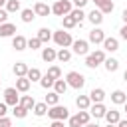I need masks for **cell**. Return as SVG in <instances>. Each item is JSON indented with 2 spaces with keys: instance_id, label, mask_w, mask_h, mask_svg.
Returning a JSON list of instances; mask_svg holds the SVG:
<instances>
[{
  "instance_id": "9a60e30c",
  "label": "cell",
  "mask_w": 127,
  "mask_h": 127,
  "mask_svg": "<svg viewBox=\"0 0 127 127\" xmlns=\"http://www.w3.org/2000/svg\"><path fill=\"white\" fill-rule=\"evenodd\" d=\"M28 69H30V67H28L24 62H16L14 67H12V71H14L16 77H26V75H28Z\"/></svg>"
},
{
  "instance_id": "8fae6325",
  "label": "cell",
  "mask_w": 127,
  "mask_h": 127,
  "mask_svg": "<svg viewBox=\"0 0 127 127\" xmlns=\"http://www.w3.org/2000/svg\"><path fill=\"white\" fill-rule=\"evenodd\" d=\"M87 20L93 24V28H97V26L103 22V14H101V10H99V8H93V10L87 14Z\"/></svg>"
},
{
  "instance_id": "44dd1931",
  "label": "cell",
  "mask_w": 127,
  "mask_h": 127,
  "mask_svg": "<svg viewBox=\"0 0 127 127\" xmlns=\"http://www.w3.org/2000/svg\"><path fill=\"white\" fill-rule=\"evenodd\" d=\"M105 119H107V123H109V125H117V123L121 121V113H119L117 109H111V111H107V113H105Z\"/></svg>"
},
{
  "instance_id": "603a6c76",
  "label": "cell",
  "mask_w": 127,
  "mask_h": 127,
  "mask_svg": "<svg viewBox=\"0 0 127 127\" xmlns=\"http://www.w3.org/2000/svg\"><path fill=\"white\" fill-rule=\"evenodd\" d=\"M20 105H22V107H26L28 111H32V109H34V105H36V101H34V97H32V95H20Z\"/></svg>"
},
{
  "instance_id": "52a82bcc",
  "label": "cell",
  "mask_w": 127,
  "mask_h": 127,
  "mask_svg": "<svg viewBox=\"0 0 127 127\" xmlns=\"http://www.w3.org/2000/svg\"><path fill=\"white\" fill-rule=\"evenodd\" d=\"M71 48H73V54H77V56H87L89 54V42L87 40H73Z\"/></svg>"
},
{
  "instance_id": "484cf974",
  "label": "cell",
  "mask_w": 127,
  "mask_h": 127,
  "mask_svg": "<svg viewBox=\"0 0 127 127\" xmlns=\"http://www.w3.org/2000/svg\"><path fill=\"white\" fill-rule=\"evenodd\" d=\"M44 101H46V105H48V107H54V105H60V103H58V101H60V95H58L56 91H50V93L46 95V99H44Z\"/></svg>"
},
{
  "instance_id": "2e32d148",
  "label": "cell",
  "mask_w": 127,
  "mask_h": 127,
  "mask_svg": "<svg viewBox=\"0 0 127 127\" xmlns=\"http://www.w3.org/2000/svg\"><path fill=\"white\" fill-rule=\"evenodd\" d=\"M75 105L79 107V111H87V109L91 107L89 95H77V97H75Z\"/></svg>"
},
{
  "instance_id": "ee69618b",
  "label": "cell",
  "mask_w": 127,
  "mask_h": 127,
  "mask_svg": "<svg viewBox=\"0 0 127 127\" xmlns=\"http://www.w3.org/2000/svg\"><path fill=\"white\" fill-rule=\"evenodd\" d=\"M6 113H8V105L2 101V103H0V117H6Z\"/></svg>"
},
{
  "instance_id": "4316f807",
  "label": "cell",
  "mask_w": 127,
  "mask_h": 127,
  "mask_svg": "<svg viewBox=\"0 0 127 127\" xmlns=\"http://www.w3.org/2000/svg\"><path fill=\"white\" fill-rule=\"evenodd\" d=\"M48 109H50V107L46 105V101L36 103V105H34V115H36V117H44V115L48 113Z\"/></svg>"
},
{
  "instance_id": "ffe728a7",
  "label": "cell",
  "mask_w": 127,
  "mask_h": 127,
  "mask_svg": "<svg viewBox=\"0 0 127 127\" xmlns=\"http://www.w3.org/2000/svg\"><path fill=\"white\" fill-rule=\"evenodd\" d=\"M30 85H32V81H30L28 77H18V79H16V89H18L20 93H26V91L30 89Z\"/></svg>"
},
{
  "instance_id": "b9f144b4",
  "label": "cell",
  "mask_w": 127,
  "mask_h": 127,
  "mask_svg": "<svg viewBox=\"0 0 127 127\" xmlns=\"http://www.w3.org/2000/svg\"><path fill=\"white\" fill-rule=\"evenodd\" d=\"M8 22V12L6 8H0V24H6Z\"/></svg>"
},
{
  "instance_id": "7402d4cb",
  "label": "cell",
  "mask_w": 127,
  "mask_h": 127,
  "mask_svg": "<svg viewBox=\"0 0 127 127\" xmlns=\"http://www.w3.org/2000/svg\"><path fill=\"white\" fill-rule=\"evenodd\" d=\"M67 81L65 79H56V83H54V91L58 93V95H64L65 91H67Z\"/></svg>"
},
{
  "instance_id": "7bdbcfd3",
  "label": "cell",
  "mask_w": 127,
  "mask_h": 127,
  "mask_svg": "<svg viewBox=\"0 0 127 127\" xmlns=\"http://www.w3.org/2000/svg\"><path fill=\"white\" fill-rule=\"evenodd\" d=\"M87 2H89V0H71V4H73L75 8H81V10H83V6H85Z\"/></svg>"
},
{
  "instance_id": "ab89813d",
  "label": "cell",
  "mask_w": 127,
  "mask_h": 127,
  "mask_svg": "<svg viewBox=\"0 0 127 127\" xmlns=\"http://www.w3.org/2000/svg\"><path fill=\"white\" fill-rule=\"evenodd\" d=\"M67 127H81V121H79V117H77V115H71V117L67 119Z\"/></svg>"
},
{
  "instance_id": "d6a6232c",
  "label": "cell",
  "mask_w": 127,
  "mask_h": 127,
  "mask_svg": "<svg viewBox=\"0 0 127 127\" xmlns=\"http://www.w3.org/2000/svg\"><path fill=\"white\" fill-rule=\"evenodd\" d=\"M4 8H6L8 14H12V12H20V0H8Z\"/></svg>"
},
{
  "instance_id": "db71d44e",
  "label": "cell",
  "mask_w": 127,
  "mask_h": 127,
  "mask_svg": "<svg viewBox=\"0 0 127 127\" xmlns=\"http://www.w3.org/2000/svg\"><path fill=\"white\" fill-rule=\"evenodd\" d=\"M125 111H127V101H125Z\"/></svg>"
},
{
  "instance_id": "1f68e13d",
  "label": "cell",
  "mask_w": 127,
  "mask_h": 127,
  "mask_svg": "<svg viewBox=\"0 0 127 127\" xmlns=\"http://www.w3.org/2000/svg\"><path fill=\"white\" fill-rule=\"evenodd\" d=\"M12 113H14V117H18V119H24V117L28 115V109H26V107H22V105L18 103V105H14V107H12Z\"/></svg>"
},
{
  "instance_id": "ac0fdd59",
  "label": "cell",
  "mask_w": 127,
  "mask_h": 127,
  "mask_svg": "<svg viewBox=\"0 0 127 127\" xmlns=\"http://www.w3.org/2000/svg\"><path fill=\"white\" fill-rule=\"evenodd\" d=\"M89 99H91V103H103V99H105V91H103L101 87H95V89H91Z\"/></svg>"
},
{
  "instance_id": "74e56055",
  "label": "cell",
  "mask_w": 127,
  "mask_h": 127,
  "mask_svg": "<svg viewBox=\"0 0 127 127\" xmlns=\"http://www.w3.org/2000/svg\"><path fill=\"white\" fill-rule=\"evenodd\" d=\"M28 48H30V50H40V48H42L40 38H38V36H36V38H30V40H28Z\"/></svg>"
},
{
  "instance_id": "5b68a950",
  "label": "cell",
  "mask_w": 127,
  "mask_h": 127,
  "mask_svg": "<svg viewBox=\"0 0 127 127\" xmlns=\"http://www.w3.org/2000/svg\"><path fill=\"white\" fill-rule=\"evenodd\" d=\"M65 81H67V85L73 87V89H81V87L85 85V77H83V73H79V71H69V73L65 75Z\"/></svg>"
},
{
  "instance_id": "9c48e42d",
  "label": "cell",
  "mask_w": 127,
  "mask_h": 127,
  "mask_svg": "<svg viewBox=\"0 0 127 127\" xmlns=\"http://www.w3.org/2000/svg\"><path fill=\"white\" fill-rule=\"evenodd\" d=\"M16 32H18V30H16V26H14L12 22L0 24V38H10V36L14 38V36H16Z\"/></svg>"
},
{
  "instance_id": "f6af8a7d",
  "label": "cell",
  "mask_w": 127,
  "mask_h": 127,
  "mask_svg": "<svg viewBox=\"0 0 127 127\" xmlns=\"http://www.w3.org/2000/svg\"><path fill=\"white\" fill-rule=\"evenodd\" d=\"M119 36H121V40H125V42H127V24L119 30Z\"/></svg>"
},
{
  "instance_id": "f1b7e54d",
  "label": "cell",
  "mask_w": 127,
  "mask_h": 127,
  "mask_svg": "<svg viewBox=\"0 0 127 127\" xmlns=\"http://www.w3.org/2000/svg\"><path fill=\"white\" fill-rule=\"evenodd\" d=\"M69 16H71V18H73V20H75L77 24H81V22H83V18H87V14H85V12L81 10V8H73Z\"/></svg>"
},
{
  "instance_id": "60d3db41",
  "label": "cell",
  "mask_w": 127,
  "mask_h": 127,
  "mask_svg": "<svg viewBox=\"0 0 127 127\" xmlns=\"http://www.w3.org/2000/svg\"><path fill=\"white\" fill-rule=\"evenodd\" d=\"M0 127H12V119L10 117H0Z\"/></svg>"
},
{
  "instance_id": "9f6ffc18",
  "label": "cell",
  "mask_w": 127,
  "mask_h": 127,
  "mask_svg": "<svg viewBox=\"0 0 127 127\" xmlns=\"http://www.w3.org/2000/svg\"><path fill=\"white\" fill-rule=\"evenodd\" d=\"M0 81H2V73H0Z\"/></svg>"
},
{
  "instance_id": "ba28073f",
  "label": "cell",
  "mask_w": 127,
  "mask_h": 127,
  "mask_svg": "<svg viewBox=\"0 0 127 127\" xmlns=\"http://www.w3.org/2000/svg\"><path fill=\"white\" fill-rule=\"evenodd\" d=\"M87 111H89L91 117H95V119H101V117H105V113H107V109H105L103 103H91V107H89Z\"/></svg>"
},
{
  "instance_id": "5bb4252c",
  "label": "cell",
  "mask_w": 127,
  "mask_h": 127,
  "mask_svg": "<svg viewBox=\"0 0 127 127\" xmlns=\"http://www.w3.org/2000/svg\"><path fill=\"white\" fill-rule=\"evenodd\" d=\"M42 60L46 64H52L54 60H58V52L54 48H42Z\"/></svg>"
},
{
  "instance_id": "f5cc1de1",
  "label": "cell",
  "mask_w": 127,
  "mask_h": 127,
  "mask_svg": "<svg viewBox=\"0 0 127 127\" xmlns=\"http://www.w3.org/2000/svg\"><path fill=\"white\" fill-rule=\"evenodd\" d=\"M6 2H8V0H0V8H2V6H6Z\"/></svg>"
},
{
  "instance_id": "e575fe53",
  "label": "cell",
  "mask_w": 127,
  "mask_h": 127,
  "mask_svg": "<svg viewBox=\"0 0 127 127\" xmlns=\"http://www.w3.org/2000/svg\"><path fill=\"white\" fill-rule=\"evenodd\" d=\"M48 75H50L52 79H62V69H60L58 65H50V67H48Z\"/></svg>"
},
{
  "instance_id": "11a10c76",
  "label": "cell",
  "mask_w": 127,
  "mask_h": 127,
  "mask_svg": "<svg viewBox=\"0 0 127 127\" xmlns=\"http://www.w3.org/2000/svg\"><path fill=\"white\" fill-rule=\"evenodd\" d=\"M107 127H117V125H107Z\"/></svg>"
},
{
  "instance_id": "bcb514c9",
  "label": "cell",
  "mask_w": 127,
  "mask_h": 127,
  "mask_svg": "<svg viewBox=\"0 0 127 127\" xmlns=\"http://www.w3.org/2000/svg\"><path fill=\"white\" fill-rule=\"evenodd\" d=\"M50 127H65V125H64V121H52Z\"/></svg>"
},
{
  "instance_id": "277c9868",
  "label": "cell",
  "mask_w": 127,
  "mask_h": 127,
  "mask_svg": "<svg viewBox=\"0 0 127 127\" xmlns=\"http://www.w3.org/2000/svg\"><path fill=\"white\" fill-rule=\"evenodd\" d=\"M54 42H56L60 48H69V46L73 44V38H71L69 32H65V30L62 28V30L54 32Z\"/></svg>"
},
{
  "instance_id": "f907efd6",
  "label": "cell",
  "mask_w": 127,
  "mask_h": 127,
  "mask_svg": "<svg viewBox=\"0 0 127 127\" xmlns=\"http://www.w3.org/2000/svg\"><path fill=\"white\" fill-rule=\"evenodd\" d=\"M83 127H99L97 123H87V125H83Z\"/></svg>"
},
{
  "instance_id": "30bf717a",
  "label": "cell",
  "mask_w": 127,
  "mask_h": 127,
  "mask_svg": "<svg viewBox=\"0 0 127 127\" xmlns=\"http://www.w3.org/2000/svg\"><path fill=\"white\" fill-rule=\"evenodd\" d=\"M12 48H14L16 52H22V50L28 48V40H26L22 34H16V36L12 38Z\"/></svg>"
},
{
  "instance_id": "8992f818",
  "label": "cell",
  "mask_w": 127,
  "mask_h": 127,
  "mask_svg": "<svg viewBox=\"0 0 127 127\" xmlns=\"http://www.w3.org/2000/svg\"><path fill=\"white\" fill-rule=\"evenodd\" d=\"M18 93H20V91H18L16 87H6V89H4V103H6V105H12V107L18 105V103H20V95H18Z\"/></svg>"
},
{
  "instance_id": "8d00e7d4",
  "label": "cell",
  "mask_w": 127,
  "mask_h": 127,
  "mask_svg": "<svg viewBox=\"0 0 127 127\" xmlns=\"http://www.w3.org/2000/svg\"><path fill=\"white\" fill-rule=\"evenodd\" d=\"M113 8H115V4L111 2V0H107V2H103L101 6H99V10H101V14L105 16V14H111L113 12Z\"/></svg>"
},
{
  "instance_id": "f35d334b",
  "label": "cell",
  "mask_w": 127,
  "mask_h": 127,
  "mask_svg": "<svg viewBox=\"0 0 127 127\" xmlns=\"http://www.w3.org/2000/svg\"><path fill=\"white\" fill-rule=\"evenodd\" d=\"M77 117H79L81 125H87V123H89V117H91V113H89V111H79V113H77Z\"/></svg>"
},
{
  "instance_id": "83f0119b",
  "label": "cell",
  "mask_w": 127,
  "mask_h": 127,
  "mask_svg": "<svg viewBox=\"0 0 127 127\" xmlns=\"http://www.w3.org/2000/svg\"><path fill=\"white\" fill-rule=\"evenodd\" d=\"M20 14H22V22H26V24H30V22L36 18V12H34L32 8H24Z\"/></svg>"
},
{
  "instance_id": "7a4b0ae2",
  "label": "cell",
  "mask_w": 127,
  "mask_h": 127,
  "mask_svg": "<svg viewBox=\"0 0 127 127\" xmlns=\"http://www.w3.org/2000/svg\"><path fill=\"white\" fill-rule=\"evenodd\" d=\"M48 117L52 121H65V119H69V109L64 105H54L48 109Z\"/></svg>"
},
{
  "instance_id": "d6986e66",
  "label": "cell",
  "mask_w": 127,
  "mask_h": 127,
  "mask_svg": "<svg viewBox=\"0 0 127 127\" xmlns=\"http://www.w3.org/2000/svg\"><path fill=\"white\" fill-rule=\"evenodd\" d=\"M111 101H113L115 105H125V101H127V95H125V91H121V89H115V91L111 93Z\"/></svg>"
},
{
  "instance_id": "7c38bea8",
  "label": "cell",
  "mask_w": 127,
  "mask_h": 127,
  "mask_svg": "<svg viewBox=\"0 0 127 127\" xmlns=\"http://www.w3.org/2000/svg\"><path fill=\"white\" fill-rule=\"evenodd\" d=\"M105 38H107V36L103 34L101 28H93V30L89 32V42H91V44H103Z\"/></svg>"
},
{
  "instance_id": "7dc6e473",
  "label": "cell",
  "mask_w": 127,
  "mask_h": 127,
  "mask_svg": "<svg viewBox=\"0 0 127 127\" xmlns=\"http://www.w3.org/2000/svg\"><path fill=\"white\" fill-rule=\"evenodd\" d=\"M121 20H123V22H125V24H127V8H125V10H123V12H121Z\"/></svg>"
},
{
  "instance_id": "cb8c5ba5",
  "label": "cell",
  "mask_w": 127,
  "mask_h": 127,
  "mask_svg": "<svg viewBox=\"0 0 127 127\" xmlns=\"http://www.w3.org/2000/svg\"><path fill=\"white\" fill-rule=\"evenodd\" d=\"M38 38H40L42 44H48L54 36H52V30H48V28H40V30H38Z\"/></svg>"
},
{
  "instance_id": "f546056e",
  "label": "cell",
  "mask_w": 127,
  "mask_h": 127,
  "mask_svg": "<svg viewBox=\"0 0 127 127\" xmlns=\"http://www.w3.org/2000/svg\"><path fill=\"white\" fill-rule=\"evenodd\" d=\"M58 60H60L62 64H67V62L71 60V52H69L67 48H60V52H58Z\"/></svg>"
},
{
  "instance_id": "836d02e7",
  "label": "cell",
  "mask_w": 127,
  "mask_h": 127,
  "mask_svg": "<svg viewBox=\"0 0 127 127\" xmlns=\"http://www.w3.org/2000/svg\"><path fill=\"white\" fill-rule=\"evenodd\" d=\"M62 26H64L65 30H71V28H75V26H77V22L67 14V16H64V18H62Z\"/></svg>"
},
{
  "instance_id": "4dcf8cb0",
  "label": "cell",
  "mask_w": 127,
  "mask_h": 127,
  "mask_svg": "<svg viewBox=\"0 0 127 127\" xmlns=\"http://www.w3.org/2000/svg\"><path fill=\"white\" fill-rule=\"evenodd\" d=\"M26 77H28L30 81H40V79H42V71H40L38 67H30V69H28V75H26Z\"/></svg>"
},
{
  "instance_id": "c3c4849f",
  "label": "cell",
  "mask_w": 127,
  "mask_h": 127,
  "mask_svg": "<svg viewBox=\"0 0 127 127\" xmlns=\"http://www.w3.org/2000/svg\"><path fill=\"white\" fill-rule=\"evenodd\" d=\"M117 127H127V119H121V121L117 123Z\"/></svg>"
},
{
  "instance_id": "816d5d0a",
  "label": "cell",
  "mask_w": 127,
  "mask_h": 127,
  "mask_svg": "<svg viewBox=\"0 0 127 127\" xmlns=\"http://www.w3.org/2000/svg\"><path fill=\"white\" fill-rule=\"evenodd\" d=\"M123 81H127V69L123 71Z\"/></svg>"
},
{
  "instance_id": "e0dca14e",
  "label": "cell",
  "mask_w": 127,
  "mask_h": 127,
  "mask_svg": "<svg viewBox=\"0 0 127 127\" xmlns=\"http://www.w3.org/2000/svg\"><path fill=\"white\" fill-rule=\"evenodd\" d=\"M103 50L105 52H117L119 50V40L117 38H105L103 40Z\"/></svg>"
},
{
  "instance_id": "6da1fadb",
  "label": "cell",
  "mask_w": 127,
  "mask_h": 127,
  "mask_svg": "<svg viewBox=\"0 0 127 127\" xmlns=\"http://www.w3.org/2000/svg\"><path fill=\"white\" fill-rule=\"evenodd\" d=\"M105 60H107V56H105V50H95L93 54H87V56H85V65L93 69V67L101 65Z\"/></svg>"
},
{
  "instance_id": "d4e9b609",
  "label": "cell",
  "mask_w": 127,
  "mask_h": 127,
  "mask_svg": "<svg viewBox=\"0 0 127 127\" xmlns=\"http://www.w3.org/2000/svg\"><path fill=\"white\" fill-rule=\"evenodd\" d=\"M103 65H105V69H107L109 73H113V71L119 69V62H117L115 58H107V60L103 62Z\"/></svg>"
},
{
  "instance_id": "4fadbf2b",
  "label": "cell",
  "mask_w": 127,
  "mask_h": 127,
  "mask_svg": "<svg viewBox=\"0 0 127 127\" xmlns=\"http://www.w3.org/2000/svg\"><path fill=\"white\" fill-rule=\"evenodd\" d=\"M34 12H36V16H50L52 14V6H48L46 2H36L34 4Z\"/></svg>"
},
{
  "instance_id": "3957f363",
  "label": "cell",
  "mask_w": 127,
  "mask_h": 127,
  "mask_svg": "<svg viewBox=\"0 0 127 127\" xmlns=\"http://www.w3.org/2000/svg\"><path fill=\"white\" fill-rule=\"evenodd\" d=\"M73 4H71V0H56V4L52 6V14H56V16H67V14H71V8Z\"/></svg>"
},
{
  "instance_id": "681fc988",
  "label": "cell",
  "mask_w": 127,
  "mask_h": 127,
  "mask_svg": "<svg viewBox=\"0 0 127 127\" xmlns=\"http://www.w3.org/2000/svg\"><path fill=\"white\" fill-rule=\"evenodd\" d=\"M91 2H93V4H95V6H97V8H99V6H101V4H103V2H107V0H91Z\"/></svg>"
},
{
  "instance_id": "d590c367",
  "label": "cell",
  "mask_w": 127,
  "mask_h": 127,
  "mask_svg": "<svg viewBox=\"0 0 127 127\" xmlns=\"http://www.w3.org/2000/svg\"><path fill=\"white\" fill-rule=\"evenodd\" d=\"M54 83H56V79H52L48 73H46V75H42V79H40V85H42L44 89H50V87H54Z\"/></svg>"
}]
</instances>
